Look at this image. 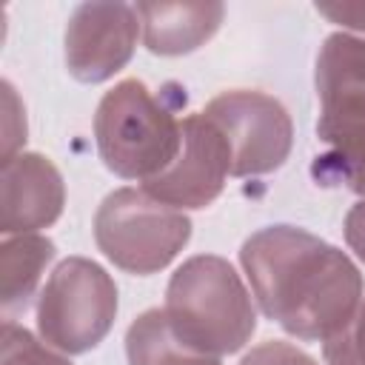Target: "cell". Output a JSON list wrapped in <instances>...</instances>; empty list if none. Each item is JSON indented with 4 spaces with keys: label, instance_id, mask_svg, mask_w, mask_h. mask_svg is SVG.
Instances as JSON below:
<instances>
[{
    "label": "cell",
    "instance_id": "obj_1",
    "mask_svg": "<svg viewBox=\"0 0 365 365\" xmlns=\"http://www.w3.org/2000/svg\"><path fill=\"white\" fill-rule=\"evenodd\" d=\"M259 311L305 342L331 339L362 302V274L345 251L297 225H268L240 251Z\"/></svg>",
    "mask_w": 365,
    "mask_h": 365
},
{
    "label": "cell",
    "instance_id": "obj_2",
    "mask_svg": "<svg viewBox=\"0 0 365 365\" xmlns=\"http://www.w3.org/2000/svg\"><path fill=\"white\" fill-rule=\"evenodd\" d=\"M163 311L174 334L208 356L245 348L257 331V308L248 288L234 265L214 254H197L171 274Z\"/></svg>",
    "mask_w": 365,
    "mask_h": 365
},
{
    "label": "cell",
    "instance_id": "obj_3",
    "mask_svg": "<svg viewBox=\"0 0 365 365\" xmlns=\"http://www.w3.org/2000/svg\"><path fill=\"white\" fill-rule=\"evenodd\" d=\"M94 137L108 171L123 180L148 182L177 160L182 120H177L143 80L131 77L103 94L94 114Z\"/></svg>",
    "mask_w": 365,
    "mask_h": 365
},
{
    "label": "cell",
    "instance_id": "obj_4",
    "mask_svg": "<svg viewBox=\"0 0 365 365\" xmlns=\"http://www.w3.org/2000/svg\"><path fill=\"white\" fill-rule=\"evenodd\" d=\"M191 220L154 200L143 188L111 191L94 214V240L108 262L128 274H154L165 268L188 242Z\"/></svg>",
    "mask_w": 365,
    "mask_h": 365
},
{
    "label": "cell",
    "instance_id": "obj_5",
    "mask_svg": "<svg viewBox=\"0 0 365 365\" xmlns=\"http://www.w3.org/2000/svg\"><path fill=\"white\" fill-rule=\"evenodd\" d=\"M117 317V285L103 265L86 257L63 259L37 299V331L60 354L97 348Z\"/></svg>",
    "mask_w": 365,
    "mask_h": 365
},
{
    "label": "cell",
    "instance_id": "obj_6",
    "mask_svg": "<svg viewBox=\"0 0 365 365\" xmlns=\"http://www.w3.org/2000/svg\"><path fill=\"white\" fill-rule=\"evenodd\" d=\"M202 114L220 128L228 143L231 177L277 171L291 154V117L285 106L265 91H222L202 108Z\"/></svg>",
    "mask_w": 365,
    "mask_h": 365
},
{
    "label": "cell",
    "instance_id": "obj_7",
    "mask_svg": "<svg viewBox=\"0 0 365 365\" xmlns=\"http://www.w3.org/2000/svg\"><path fill=\"white\" fill-rule=\"evenodd\" d=\"M317 134L331 145L328 157H345L365 145V40L336 31L317 57Z\"/></svg>",
    "mask_w": 365,
    "mask_h": 365
},
{
    "label": "cell",
    "instance_id": "obj_8",
    "mask_svg": "<svg viewBox=\"0 0 365 365\" xmlns=\"http://www.w3.org/2000/svg\"><path fill=\"white\" fill-rule=\"evenodd\" d=\"M228 174H231L228 143L220 134V128L200 111L182 117V145L177 160L163 174L143 182V191L180 211L205 208L220 197Z\"/></svg>",
    "mask_w": 365,
    "mask_h": 365
},
{
    "label": "cell",
    "instance_id": "obj_9",
    "mask_svg": "<svg viewBox=\"0 0 365 365\" xmlns=\"http://www.w3.org/2000/svg\"><path fill=\"white\" fill-rule=\"evenodd\" d=\"M137 6L128 3H83L66 26V68L80 83H103L114 77L134 54L140 34Z\"/></svg>",
    "mask_w": 365,
    "mask_h": 365
},
{
    "label": "cell",
    "instance_id": "obj_10",
    "mask_svg": "<svg viewBox=\"0 0 365 365\" xmlns=\"http://www.w3.org/2000/svg\"><path fill=\"white\" fill-rule=\"evenodd\" d=\"M66 202V185L57 165L34 151H20L0 168V231L34 234L48 228Z\"/></svg>",
    "mask_w": 365,
    "mask_h": 365
},
{
    "label": "cell",
    "instance_id": "obj_11",
    "mask_svg": "<svg viewBox=\"0 0 365 365\" xmlns=\"http://www.w3.org/2000/svg\"><path fill=\"white\" fill-rule=\"evenodd\" d=\"M143 43L151 54L177 57L200 48L214 37L225 17V6L205 3H137Z\"/></svg>",
    "mask_w": 365,
    "mask_h": 365
},
{
    "label": "cell",
    "instance_id": "obj_12",
    "mask_svg": "<svg viewBox=\"0 0 365 365\" xmlns=\"http://www.w3.org/2000/svg\"><path fill=\"white\" fill-rule=\"evenodd\" d=\"M128 365H220V356L188 348L171 328L163 308L143 311L125 334Z\"/></svg>",
    "mask_w": 365,
    "mask_h": 365
},
{
    "label": "cell",
    "instance_id": "obj_13",
    "mask_svg": "<svg viewBox=\"0 0 365 365\" xmlns=\"http://www.w3.org/2000/svg\"><path fill=\"white\" fill-rule=\"evenodd\" d=\"M54 257V242L48 237L40 234H17V237H6L0 245V297L3 305H20L26 302L46 265Z\"/></svg>",
    "mask_w": 365,
    "mask_h": 365
},
{
    "label": "cell",
    "instance_id": "obj_14",
    "mask_svg": "<svg viewBox=\"0 0 365 365\" xmlns=\"http://www.w3.org/2000/svg\"><path fill=\"white\" fill-rule=\"evenodd\" d=\"M0 365H71L57 348L43 345L26 328L3 322L0 331Z\"/></svg>",
    "mask_w": 365,
    "mask_h": 365
},
{
    "label": "cell",
    "instance_id": "obj_15",
    "mask_svg": "<svg viewBox=\"0 0 365 365\" xmlns=\"http://www.w3.org/2000/svg\"><path fill=\"white\" fill-rule=\"evenodd\" d=\"M325 365H365V299L354 311V317L322 342Z\"/></svg>",
    "mask_w": 365,
    "mask_h": 365
},
{
    "label": "cell",
    "instance_id": "obj_16",
    "mask_svg": "<svg viewBox=\"0 0 365 365\" xmlns=\"http://www.w3.org/2000/svg\"><path fill=\"white\" fill-rule=\"evenodd\" d=\"M3 163L20 154V145L26 143V111L11 88L9 80H3Z\"/></svg>",
    "mask_w": 365,
    "mask_h": 365
},
{
    "label": "cell",
    "instance_id": "obj_17",
    "mask_svg": "<svg viewBox=\"0 0 365 365\" xmlns=\"http://www.w3.org/2000/svg\"><path fill=\"white\" fill-rule=\"evenodd\" d=\"M240 365H317V359L291 342L274 339V342H262L251 348Z\"/></svg>",
    "mask_w": 365,
    "mask_h": 365
},
{
    "label": "cell",
    "instance_id": "obj_18",
    "mask_svg": "<svg viewBox=\"0 0 365 365\" xmlns=\"http://www.w3.org/2000/svg\"><path fill=\"white\" fill-rule=\"evenodd\" d=\"M317 11L322 17H328L331 23L351 29V31H362L365 34V3H317Z\"/></svg>",
    "mask_w": 365,
    "mask_h": 365
},
{
    "label": "cell",
    "instance_id": "obj_19",
    "mask_svg": "<svg viewBox=\"0 0 365 365\" xmlns=\"http://www.w3.org/2000/svg\"><path fill=\"white\" fill-rule=\"evenodd\" d=\"M331 163L336 165V171H339L342 182H345L351 191H356V194H362V197H365V145H362V148H356L354 154L339 157V160H331Z\"/></svg>",
    "mask_w": 365,
    "mask_h": 365
},
{
    "label": "cell",
    "instance_id": "obj_20",
    "mask_svg": "<svg viewBox=\"0 0 365 365\" xmlns=\"http://www.w3.org/2000/svg\"><path fill=\"white\" fill-rule=\"evenodd\" d=\"M345 242L365 262V200L351 205V211L345 214Z\"/></svg>",
    "mask_w": 365,
    "mask_h": 365
}]
</instances>
